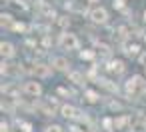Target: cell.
Instances as JSON below:
<instances>
[{
	"label": "cell",
	"mask_w": 146,
	"mask_h": 132,
	"mask_svg": "<svg viewBox=\"0 0 146 132\" xmlns=\"http://www.w3.org/2000/svg\"><path fill=\"white\" fill-rule=\"evenodd\" d=\"M60 46L62 48H68V50H76L78 48V38L74 34H70V32H64L60 36Z\"/></svg>",
	"instance_id": "obj_1"
},
{
	"label": "cell",
	"mask_w": 146,
	"mask_h": 132,
	"mask_svg": "<svg viewBox=\"0 0 146 132\" xmlns=\"http://www.w3.org/2000/svg\"><path fill=\"white\" fill-rule=\"evenodd\" d=\"M90 18H92V22H96V24H104V22L108 20V12L100 6V8H94V10L90 12Z\"/></svg>",
	"instance_id": "obj_2"
},
{
	"label": "cell",
	"mask_w": 146,
	"mask_h": 132,
	"mask_svg": "<svg viewBox=\"0 0 146 132\" xmlns=\"http://www.w3.org/2000/svg\"><path fill=\"white\" fill-rule=\"evenodd\" d=\"M24 92L30 94V96H38L42 92V86L38 82H24Z\"/></svg>",
	"instance_id": "obj_3"
},
{
	"label": "cell",
	"mask_w": 146,
	"mask_h": 132,
	"mask_svg": "<svg viewBox=\"0 0 146 132\" xmlns=\"http://www.w3.org/2000/svg\"><path fill=\"white\" fill-rule=\"evenodd\" d=\"M32 70H34V74H36V76H40V78H46V76H50V72H52V66H46V64H36Z\"/></svg>",
	"instance_id": "obj_4"
},
{
	"label": "cell",
	"mask_w": 146,
	"mask_h": 132,
	"mask_svg": "<svg viewBox=\"0 0 146 132\" xmlns=\"http://www.w3.org/2000/svg\"><path fill=\"white\" fill-rule=\"evenodd\" d=\"M0 52H2L4 58H10V56H14V46L10 42H2L0 44Z\"/></svg>",
	"instance_id": "obj_5"
},
{
	"label": "cell",
	"mask_w": 146,
	"mask_h": 132,
	"mask_svg": "<svg viewBox=\"0 0 146 132\" xmlns=\"http://www.w3.org/2000/svg\"><path fill=\"white\" fill-rule=\"evenodd\" d=\"M52 66H54L56 70H66V68H68V60H66V58H60V56H58V58H52Z\"/></svg>",
	"instance_id": "obj_6"
},
{
	"label": "cell",
	"mask_w": 146,
	"mask_h": 132,
	"mask_svg": "<svg viewBox=\"0 0 146 132\" xmlns=\"http://www.w3.org/2000/svg\"><path fill=\"white\" fill-rule=\"evenodd\" d=\"M78 114H80V112H78L74 106H68V104L62 106V116H66V118H76Z\"/></svg>",
	"instance_id": "obj_7"
},
{
	"label": "cell",
	"mask_w": 146,
	"mask_h": 132,
	"mask_svg": "<svg viewBox=\"0 0 146 132\" xmlns=\"http://www.w3.org/2000/svg\"><path fill=\"white\" fill-rule=\"evenodd\" d=\"M144 126H146V120H144V114H142V112H138V114H136V124H134V128H136V132H142V130H144Z\"/></svg>",
	"instance_id": "obj_8"
},
{
	"label": "cell",
	"mask_w": 146,
	"mask_h": 132,
	"mask_svg": "<svg viewBox=\"0 0 146 132\" xmlns=\"http://www.w3.org/2000/svg\"><path fill=\"white\" fill-rule=\"evenodd\" d=\"M110 70H112V72H122V70H124V64H122L120 60H116V62L110 64Z\"/></svg>",
	"instance_id": "obj_9"
},
{
	"label": "cell",
	"mask_w": 146,
	"mask_h": 132,
	"mask_svg": "<svg viewBox=\"0 0 146 132\" xmlns=\"http://www.w3.org/2000/svg\"><path fill=\"white\" fill-rule=\"evenodd\" d=\"M126 122H128V118H126V116H120V118H116V120H114V126L120 130V128H124V126H126Z\"/></svg>",
	"instance_id": "obj_10"
},
{
	"label": "cell",
	"mask_w": 146,
	"mask_h": 132,
	"mask_svg": "<svg viewBox=\"0 0 146 132\" xmlns=\"http://www.w3.org/2000/svg\"><path fill=\"white\" fill-rule=\"evenodd\" d=\"M70 80H72L74 84H82V74H78V72H70Z\"/></svg>",
	"instance_id": "obj_11"
},
{
	"label": "cell",
	"mask_w": 146,
	"mask_h": 132,
	"mask_svg": "<svg viewBox=\"0 0 146 132\" xmlns=\"http://www.w3.org/2000/svg\"><path fill=\"white\" fill-rule=\"evenodd\" d=\"M86 100H88V102H96V100H98V94H96L94 90H86Z\"/></svg>",
	"instance_id": "obj_12"
},
{
	"label": "cell",
	"mask_w": 146,
	"mask_h": 132,
	"mask_svg": "<svg viewBox=\"0 0 146 132\" xmlns=\"http://www.w3.org/2000/svg\"><path fill=\"white\" fill-rule=\"evenodd\" d=\"M138 50H140L138 44H130V46H128V54H130V56H132V54H138Z\"/></svg>",
	"instance_id": "obj_13"
},
{
	"label": "cell",
	"mask_w": 146,
	"mask_h": 132,
	"mask_svg": "<svg viewBox=\"0 0 146 132\" xmlns=\"http://www.w3.org/2000/svg\"><path fill=\"white\" fill-rule=\"evenodd\" d=\"M68 22H70V20H68L66 16H60V20H58V26H62V28H66V26H68Z\"/></svg>",
	"instance_id": "obj_14"
},
{
	"label": "cell",
	"mask_w": 146,
	"mask_h": 132,
	"mask_svg": "<svg viewBox=\"0 0 146 132\" xmlns=\"http://www.w3.org/2000/svg\"><path fill=\"white\" fill-rule=\"evenodd\" d=\"M80 56H82L84 60H92V58H94V52H90V50H86V52H82Z\"/></svg>",
	"instance_id": "obj_15"
},
{
	"label": "cell",
	"mask_w": 146,
	"mask_h": 132,
	"mask_svg": "<svg viewBox=\"0 0 146 132\" xmlns=\"http://www.w3.org/2000/svg\"><path fill=\"white\" fill-rule=\"evenodd\" d=\"M102 124H104V128H106V130H112V126H114V122H112L110 118H106V120H104Z\"/></svg>",
	"instance_id": "obj_16"
},
{
	"label": "cell",
	"mask_w": 146,
	"mask_h": 132,
	"mask_svg": "<svg viewBox=\"0 0 146 132\" xmlns=\"http://www.w3.org/2000/svg\"><path fill=\"white\" fill-rule=\"evenodd\" d=\"M44 132H62V128H60V126H56V124H54V126H48V128H46V130H44Z\"/></svg>",
	"instance_id": "obj_17"
},
{
	"label": "cell",
	"mask_w": 146,
	"mask_h": 132,
	"mask_svg": "<svg viewBox=\"0 0 146 132\" xmlns=\"http://www.w3.org/2000/svg\"><path fill=\"white\" fill-rule=\"evenodd\" d=\"M12 28H14V30H18V32H24V30H26V26H24L22 22H20V24H12Z\"/></svg>",
	"instance_id": "obj_18"
},
{
	"label": "cell",
	"mask_w": 146,
	"mask_h": 132,
	"mask_svg": "<svg viewBox=\"0 0 146 132\" xmlns=\"http://www.w3.org/2000/svg\"><path fill=\"white\" fill-rule=\"evenodd\" d=\"M10 20H12L10 14H2V24H10Z\"/></svg>",
	"instance_id": "obj_19"
},
{
	"label": "cell",
	"mask_w": 146,
	"mask_h": 132,
	"mask_svg": "<svg viewBox=\"0 0 146 132\" xmlns=\"http://www.w3.org/2000/svg\"><path fill=\"white\" fill-rule=\"evenodd\" d=\"M114 6H116V8H122V6H124V0H114Z\"/></svg>",
	"instance_id": "obj_20"
},
{
	"label": "cell",
	"mask_w": 146,
	"mask_h": 132,
	"mask_svg": "<svg viewBox=\"0 0 146 132\" xmlns=\"http://www.w3.org/2000/svg\"><path fill=\"white\" fill-rule=\"evenodd\" d=\"M0 128H2V132H8V124H6V122L0 124Z\"/></svg>",
	"instance_id": "obj_21"
},
{
	"label": "cell",
	"mask_w": 146,
	"mask_h": 132,
	"mask_svg": "<svg viewBox=\"0 0 146 132\" xmlns=\"http://www.w3.org/2000/svg\"><path fill=\"white\" fill-rule=\"evenodd\" d=\"M22 128H24L22 132H30V124H22Z\"/></svg>",
	"instance_id": "obj_22"
},
{
	"label": "cell",
	"mask_w": 146,
	"mask_h": 132,
	"mask_svg": "<svg viewBox=\"0 0 146 132\" xmlns=\"http://www.w3.org/2000/svg\"><path fill=\"white\" fill-rule=\"evenodd\" d=\"M140 64H144V66H146V54H142V56H140Z\"/></svg>",
	"instance_id": "obj_23"
},
{
	"label": "cell",
	"mask_w": 146,
	"mask_h": 132,
	"mask_svg": "<svg viewBox=\"0 0 146 132\" xmlns=\"http://www.w3.org/2000/svg\"><path fill=\"white\" fill-rule=\"evenodd\" d=\"M144 20H146V12H144Z\"/></svg>",
	"instance_id": "obj_24"
},
{
	"label": "cell",
	"mask_w": 146,
	"mask_h": 132,
	"mask_svg": "<svg viewBox=\"0 0 146 132\" xmlns=\"http://www.w3.org/2000/svg\"><path fill=\"white\" fill-rule=\"evenodd\" d=\"M90 2H94V0H90Z\"/></svg>",
	"instance_id": "obj_25"
}]
</instances>
